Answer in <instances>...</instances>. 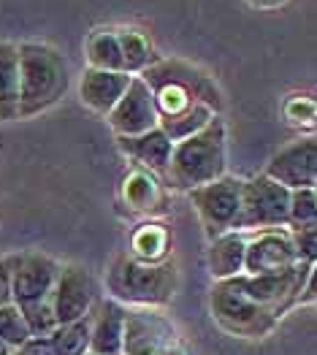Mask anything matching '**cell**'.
Here are the masks:
<instances>
[{"instance_id": "cell-4", "label": "cell", "mask_w": 317, "mask_h": 355, "mask_svg": "<svg viewBox=\"0 0 317 355\" xmlns=\"http://www.w3.org/2000/svg\"><path fill=\"white\" fill-rule=\"evenodd\" d=\"M60 261L46 252H17L11 271V304L25 315L33 336H49L58 323L52 315V291Z\"/></svg>"}, {"instance_id": "cell-32", "label": "cell", "mask_w": 317, "mask_h": 355, "mask_svg": "<svg viewBox=\"0 0 317 355\" xmlns=\"http://www.w3.org/2000/svg\"><path fill=\"white\" fill-rule=\"evenodd\" d=\"M8 355H28V353H25V350L19 347V350H11V353H8Z\"/></svg>"}, {"instance_id": "cell-23", "label": "cell", "mask_w": 317, "mask_h": 355, "mask_svg": "<svg viewBox=\"0 0 317 355\" xmlns=\"http://www.w3.org/2000/svg\"><path fill=\"white\" fill-rule=\"evenodd\" d=\"M89 326H92V312L82 318V320H74V323H65L58 326L49 334V345L55 355H85L89 353Z\"/></svg>"}, {"instance_id": "cell-2", "label": "cell", "mask_w": 317, "mask_h": 355, "mask_svg": "<svg viewBox=\"0 0 317 355\" xmlns=\"http://www.w3.org/2000/svg\"><path fill=\"white\" fill-rule=\"evenodd\" d=\"M109 298L122 306H155L163 309L179 291V268L171 258L144 263L130 252H119L106 271Z\"/></svg>"}, {"instance_id": "cell-13", "label": "cell", "mask_w": 317, "mask_h": 355, "mask_svg": "<svg viewBox=\"0 0 317 355\" xmlns=\"http://www.w3.org/2000/svg\"><path fill=\"white\" fill-rule=\"evenodd\" d=\"M298 263L295 247L288 231H260L255 239L247 241L244 247V274L258 277V274H280L285 268Z\"/></svg>"}, {"instance_id": "cell-14", "label": "cell", "mask_w": 317, "mask_h": 355, "mask_svg": "<svg viewBox=\"0 0 317 355\" xmlns=\"http://www.w3.org/2000/svg\"><path fill=\"white\" fill-rule=\"evenodd\" d=\"M125 309L114 298H101L92 306L89 326V353L122 355V331H125Z\"/></svg>"}, {"instance_id": "cell-18", "label": "cell", "mask_w": 317, "mask_h": 355, "mask_svg": "<svg viewBox=\"0 0 317 355\" xmlns=\"http://www.w3.org/2000/svg\"><path fill=\"white\" fill-rule=\"evenodd\" d=\"M244 247H247V239L239 231H228L223 236L209 239L206 263H209V274L214 277V282L244 274Z\"/></svg>"}, {"instance_id": "cell-3", "label": "cell", "mask_w": 317, "mask_h": 355, "mask_svg": "<svg viewBox=\"0 0 317 355\" xmlns=\"http://www.w3.org/2000/svg\"><path fill=\"white\" fill-rule=\"evenodd\" d=\"M225 122L223 117L212 119L198 133L176 141L171 149V160L166 168V184L171 190H196L214 179L225 177Z\"/></svg>"}, {"instance_id": "cell-29", "label": "cell", "mask_w": 317, "mask_h": 355, "mask_svg": "<svg viewBox=\"0 0 317 355\" xmlns=\"http://www.w3.org/2000/svg\"><path fill=\"white\" fill-rule=\"evenodd\" d=\"M22 350L28 355H55L52 345H49V336H30L22 345Z\"/></svg>"}, {"instance_id": "cell-7", "label": "cell", "mask_w": 317, "mask_h": 355, "mask_svg": "<svg viewBox=\"0 0 317 355\" xmlns=\"http://www.w3.org/2000/svg\"><path fill=\"white\" fill-rule=\"evenodd\" d=\"M122 355H193L179 328L163 309L128 306L122 331Z\"/></svg>"}, {"instance_id": "cell-11", "label": "cell", "mask_w": 317, "mask_h": 355, "mask_svg": "<svg viewBox=\"0 0 317 355\" xmlns=\"http://www.w3.org/2000/svg\"><path fill=\"white\" fill-rule=\"evenodd\" d=\"M268 179L280 182L288 190H301V187H315L317 184V139L315 136H301L271 155L266 163Z\"/></svg>"}, {"instance_id": "cell-33", "label": "cell", "mask_w": 317, "mask_h": 355, "mask_svg": "<svg viewBox=\"0 0 317 355\" xmlns=\"http://www.w3.org/2000/svg\"><path fill=\"white\" fill-rule=\"evenodd\" d=\"M85 355H95V353H85Z\"/></svg>"}, {"instance_id": "cell-6", "label": "cell", "mask_w": 317, "mask_h": 355, "mask_svg": "<svg viewBox=\"0 0 317 355\" xmlns=\"http://www.w3.org/2000/svg\"><path fill=\"white\" fill-rule=\"evenodd\" d=\"M209 309L214 323L225 334L241 336V339H263L280 326V318L263 304H258L250 293H244L236 277L214 282L209 293Z\"/></svg>"}, {"instance_id": "cell-16", "label": "cell", "mask_w": 317, "mask_h": 355, "mask_svg": "<svg viewBox=\"0 0 317 355\" xmlns=\"http://www.w3.org/2000/svg\"><path fill=\"white\" fill-rule=\"evenodd\" d=\"M117 144H119V149L130 160H136L139 168L152 171L155 177L166 174L173 144L169 141V136L160 128H152V130H146L142 136H117Z\"/></svg>"}, {"instance_id": "cell-1", "label": "cell", "mask_w": 317, "mask_h": 355, "mask_svg": "<svg viewBox=\"0 0 317 355\" xmlns=\"http://www.w3.org/2000/svg\"><path fill=\"white\" fill-rule=\"evenodd\" d=\"M139 76L152 92L157 128L169 136L171 144L198 133L223 109L214 79L187 60H155Z\"/></svg>"}, {"instance_id": "cell-26", "label": "cell", "mask_w": 317, "mask_h": 355, "mask_svg": "<svg viewBox=\"0 0 317 355\" xmlns=\"http://www.w3.org/2000/svg\"><path fill=\"white\" fill-rule=\"evenodd\" d=\"M282 117L293 128H312L317 117V106L309 95H290L282 103Z\"/></svg>"}, {"instance_id": "cell-8", "label": "cell", "mask_w": 317, "mask_h": 355, "mask_svg": "<svg viewBox=\"0 0 317 355\" xmlns=\"http://www.w3.org/2000/svg\"><path fill=\"white\" fill-rule=\"evenodd\" d=\"M290 190L280 182L258 174L241 182V207L233 231H277L288 225Z\"/></svg>"}, {"instance_id": "cell-28", "label": "cell", "mask_w": 317, "mask_h": 355, "mask_svg": "<svg viewBox=\"0 0 317 355\" xmlns=\"http://www.w3.org/2000/svg\"><path fill=\"white\" fill-rule=\"evenodd\" d=\"M17 255H6L0 258V306L11 304V271H14Z\"/></svg>"}, {"instance_id": "cell-19", "label": "cell", "mask_w": 317, "mask_h": 355, "mask_svg": "<svg viewBox=\"0 0 317 355\" xmlns=\"http://www.w3.org/2000/svg\"><path fill=\"white\" fill-rule=\"evenodd\" d=\"M19 119V58L17 44L0 41V122Z\"/></svg>"}, {"instance_id": "cell-15", "label": "cell", "mask_w": 317, "mask_h": 355, "mask_svg": "<svg viewBox=\"0 0 317 355\" xmlns=\"http://www.w3.org/2000/svg\"><path fill=\"white\" fill-rule=\"evenodd\" d=\"M130 73H117V71H95L87 68L82 82H79V101L89 112L106 117L114 103L122 98V92L130 85Z\"/></svg>"}, {"instance_id": "cell-20", "label": "cell", "mask_w": 317, "mask_h": 355, "mask_svg": "<svg viewBox=\"0 0 317 355\" xmlns=\"http://www.w3.org/2000/svg\"><path fill=\"white\" fill-rule=\"evenodd\" d=\"M85 55H87L89 68H95V71L128 73V71H125V62H122L119 44H117V30H112V28L92 30L85 41Z\"/></svg>"}, {"instance_id": "cell-12", "label": "cell", "mask_w": 317, "mask_h": 355, "mask_svg": "<svg viewBox=\"0 0 317 355\" xmlns=\"http://www.w3.org/2000/svg\"><path fill=\"white\" fill-rule=\"evenodd\" d=\"M109 128L117 136H142L146 130L157 128V112H155V101L152 92L144 85L142 76H133L128 89L122 92V98L114 103V109L106 114Z\"/></svg>"}, {"instance_id": "cell-10", "label": "cell", "mask_w": 317, "mask_h": 355, "mask_svg": "<svg viewBox=\"0 0 317 355\" xmlns=\"http://www.w3.org/2000/svg\"><path fill=\"white\" fill-rule=\"evenodd\" d=\"M98 301H101V288L89 268L79 263L60 266L58 282L52 291V315L58 326L87 318Z\"/></svg>"}, {"instance_id": "cell-21", "label": "cell", "mask_w": 317, "mask_h": 355, "mask_svg": "<svg viewBox=\"0 0 317 355\" xmlns=\"http://www.w3.org/2000/svg\"><path fill=\"white\" fill-rule=\"evenodd\" d=\"M171 252V234L160 223H144L130 236V255L144 263H160Z\"/></svg>"}, {"instance_id": "cell-9", "label": "cell", "mask_w": 317, "mask_h": 355, "mask_svg": "<svg viewBox=\"0 0 317 355\" xmlns=\"http://www.w3.org/2000/svg\"><path fill=\"white\" fill-rule=\"evenodd\" d=\"M241 182L244 179L225 174V177L214 179V182L201 184V187L187 193L209 239L233 231V223H236L239 207H241Z\"/></svg>"}, {"instance_id": "cell-5", "label": "cell", "mask_w": 317, "mask_h": 355, "mask_svg": "<svg viewBox=\"0 0 317 355\" xmlns=\"http://www.w3.org/2000/svg\"><path fill=\"white\" fill-rule=\"evenodd\" d=\"M19 119L52 109L71 87L68 60L46 44H19Z\"/></svg>"}, {"instance_id": "cell-17", "label": "cell", "mask_w": 317, "mask_h": 355, "mask_svg": "<svg viewBox=\"0 0 317 355\" xmlns=\"http://www.w3.org/2000/svg\"><path fill=\"white\" fill-rule=\"evenodd\" d=\"M122 201L130 211L139 214H157L166 207V190L160 179L146 168H133L128 177L122 179Z\"/></svg>"}, {"instance_id": "cell-22", "label": "cell", "mask_w": 317, "mask_h": 355, "mask_svg": "<svg viewBox=\"0 0 317 355\" xmlns=\"http://www.w3.org/2000/svg\"><path fill=\"white\" fill-rule=\"evenodd\" d=\"M117 44H119V52H122L125 71L130 76H139L149 62H155L152 41L142 28H119L117 30Z\"/></svg>"}, {"instance_id": "cell-31", "label": "cell", "mask_w": 317, "mask_h": 355, "mask_svg": "<svg viewBox=\"0 0 317 355\" xmlns=\"http://www.w3.org/2000/svg\"><path fill=\"white\" fill-rule=\"evenodd\" d=\"M8 353H11V347H8V345L0 339V355H8Z\"/></svg>"}, {"instance_id": "cell-25", "label": "cell", "mask_w": 317, "mask_h": 355, "mask_svg": "<svg viewBox=\"0 0 317 355\" xmlns=\"http://www.w3.org/2000/svg\"><path fill=\"white\" fill-rule=\"evenodd\" d=\"M312 223H317V193H315V187L290 190L288 225L290 228H301V225H312Z\"/></svg>"}, {"instance_id": "cell-27", "label": "cell", "mask_w": 317, "mask_h": 355, "mask_svg": "<svg viewBox=\"0 0 317 355\" xmlns=\"http://www.w3.org/2000/svg\"><path fill=\"white\" fill-rule=\"evenodd\" d=\"M293 247H295V255L298 261L304 263H315L317 258V223L312 225H301V228H293Z\"/></svg>"}, {"instance_id": "cell-24", "label": "cell", "mask_w": 317, "mask_h": 355, "mask_svg": "<svg viewBox=\"0 0 317 355\" xmlns=\"http://www.w3.org/2000/svg\"><path fill=\"white\" fill-rule=\"evenodd\" d=\"M30 336H33V334H30V326H28V320H25V315H22L14 304L0 306V339H3L11 350H19Z\"/></svg>"}, {"instance_id": "cell-30", "label": "cell", "mask_w": 317, "mask_h": 355, "mask_svg": "<svg viewBox=\"0 0 317 355\" xmlns=\"http://www.w3.org/2000/svg\"><path fill=\"white\" fill-rule=\"evenodd\" d=\"M247 3H252V6H258V8H274V6H280V3H285V0H247Z\"/></svg>"}]
</instances>
